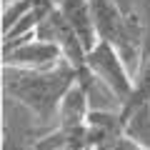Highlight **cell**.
I'll list each match as a JSON object with an SVG mask.
<instances>
[{
    "label": "cell",
    "mask_w": 150,
    "mask_h": 150,
    "mask_svg": "<svg viewBox=\"0 0 150 150\" xmlns=\"http://www.w3.org/2000/svg\"><path fill=\"white\" fill-rule=\"evenodd\" d=\"M105 150H148V148H145V145H140L138 140H133L130 135H125V133H123L120 138L112 140V143L108 145Z\"/></svg>",
    "instance_id": "obj_8"
},
{
    "label": "cell",
    "mask_w": 150,
    "mask_h": 150,
    "mask_svg": "<svg viewBox=\"0 0 150 150\" xmlns=\"http://www.w3.org/2000/svg\"><path fill=\"white\" fill-rule=\"evenodd\" d=\"M135 90L133 98L120 108V112L133 110V108L148 105L150 103V23H145V38H143V50H140V60H138V70H135Z\"/></svg>",
    "instance_id": "obj_6"
},
{
    "label": "cell",
    "mask_w": 150,
    "mask_h": 150,
    "mask_svg": "<svg viewBox=\"0 0 150 150\" xmlns=\"http://www.w3.org/2000/svg\"><path fill=\"white\" fill-rule=\"evenodd\" d=\"M55 3H60V0H55Z\"/></svg>",
    "instance_id": "obj_10"
},
{
    "label": "cell",
    "mask_w": 150,
    "mask_h": 150,
    "mask_svg": "<svg viewBox=\"0 0 150 150\" xmlns=\"http://www.w3.org/2000/svg\"><path fill=\"white\" fill-rule=\"evenodd\" d=\"M75 83H78V70L65 58L58 65L45 70H25L3 65L5 98L20 105L33 120H38L40 125H50V128H55V123H58V108L63 95Z\"/></svg>",
    "instance_id": "obj_1"
},
{
    "label": "cell",
    "mask_w": 150,
    "mask_h": 150,
    "mask_svg": "<svg viewBox=\"0 0 150 150\" xmlns=\"http://www.w3.org/2000/svg\"><path fill=\"white\" fill-rule=\"evenodd\" d=\"M38 3H40V0H13L8 5H3V33H8L23 15H28Z\"/></svg>",
    "instance_id": "obj_7"
},
{
    "label": "cell",
    "mask_w": 150,
    "mask_h": 150,
    "mask_svg": "<svg viewBox=\"0 0 150 150\" xmlns=\"http://www.w3.org/2000/svg\"><path fill=\"white\" fill-rule=\"evenodd\" d=\"M63 60V50L55 43L30 38L25 43L15 45L13 50L3 53V65L5 68H25V70H45L53 68Z\"/></svg>",
    "instance_id": "obj_3"
},
{
    "label": "cell",
    "mask_w": 150,
    "mask_h": 150,
    "mask_svg": "<svg viewBox=\"0 0 150 150\" xmlns=\"http://www.w3.org/2000/svg\"><path fill=\"white\" fill-rule=\"evenodd\" d=\"M58 8L65 15V20L70 23V28L75 30V35L80 38L83 48L90 53L100 43L95 20H93V10H90V0H60Z\"/></svg>",
    "instance_id": "obj_5"
},
{
    "label": "cell",
    "mask_w": 150,
    "mask_h": 150,
    "mask_svg": "<svg viewBox=\"0 0 150 150\" xmlns=\"http://www.w3.org/2000/svg\"><path fill=\"white\" fill-rule=\"evenodd\" d=\"M88 70H90L93 78L115 98L118 110L133 98L135 78H133V73H130V68L125 65V60L120 58V53L112 48L110 43L100 40V43L88 53Z\"/></svg>",
    "instance_id": "obj_2"
},
{
    "label": "cell",
    "mask_w": 150,
    "mask_h": 150,
    "mask_svg": "<svg viewBox=\"0 0 150 150\" xmlns=\"http://www.w3.org/2000/svg\"><path fill=\"white\" fill-rule=\"evenodd\" d=\"M140 13H143L145 23H150V0H140Z\"/></svg>",
    "instance_id": "obj_9"
},
{
    "label": "cell",
    "mask_w": 150,
    "mask_h": 150,
    "mask_svg": "<svg viewBox=\"0 0 150 150\" xmlns=\"http://www.w3.org/2000/svg\"><path fill=\"white\" fill-rule=\"evenodd\" d=\"M90 110H93L90 108V90L83 83H75L63 95V100H60L55 128H60V130H80V128H85Z\"/></svg>",
    "instance_id": "obj_4"
}]
</instances>
